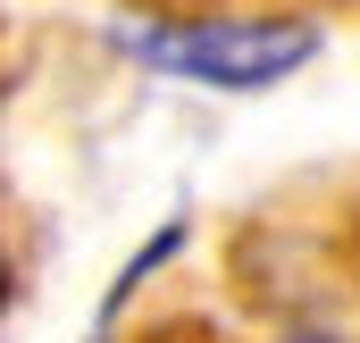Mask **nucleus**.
<instances>
[{
    "instance_id": "1",
    "label": "nucleus",
    "mask_w": 360,
    "mask_h": 343,
    "mask_svg": "<svg viewBox=\"0 0 360 343\" xmlns=\"http://www.w3.org/2000/svg\"><path fill=\"white\" fill-rule=\"evenodd\" d=\"M134 59L184 76L210 92H269L293 67L319 59V25L310 17H193V25H143Z\"/></svg>"
},
{
    "instance_id": "2",
    "label": "nucleus",
    "mask_w": 360,
    "mask_h": 343,
    "mask_svg": "<svg viewBox=\"0 0 360 343\" xmlns=\"http://www.w3.org/2000/svg\"><path fill=\"white\" fill-rule=\"evenodd\" d=\"M176 252H184V218H176V226H160V235H151L143 252H134L126 268H117V285H109V310H101V318H117V310H126V302L143 293V276H151V268H168Z\"/></svg>"
},
{
    "instance_id": "3",
    "label": "nucleus",
    "mask_w": 360,
    "mask_h": 343,
    "mask_svg": "<svg viewBox=\"0 0 360 343\" xmlns=\"http://www.w3.org/2000/svg\"><path fill=\"white\" fill-rule=\"evenodd\" d=\"M0 310H8V252H0Z\"/></svg>"
},
{
    "instance_id": "4",
    "label": "nucleus",
    "mask_w": 360,
    "mask_h": 343,
    "mask_svg": "<svg viewBox=\"0 0 360 343\" xmlns=\"http://www.w3.org/2000/svg\"><path fill=\"white\" fill-rule=\"evenodd\" d=\"M92 343H109V335H92Z\"/></svg>"
}]
</instances>
